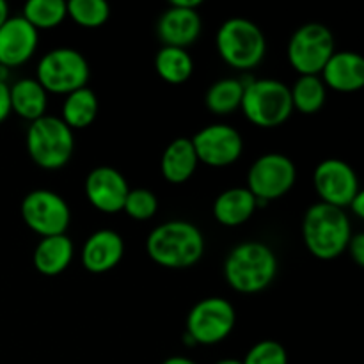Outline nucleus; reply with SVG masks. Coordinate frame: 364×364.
<instances>
[{
  "label": "nucleus",
  "instance_id": "1",
  "mask_svg": "<svg viewBox=\"0 0 364 364\" xmlns=\"http://www.w3.org/2000/svg\"><path fill=\"white\" fill-rule=\"evenodd\" d=\"M205 249V235L188 220H167L153 228L146 238L149 259L169 270L191 269L203 258Z\"/></svg>",
  "mask_w": 364,
  "mask_h": 364
},
{
  "label": "nucleus",
  "instance_id": "2",
  "mask_svg": "<svg viewBox=\"0 0 364 364\" xmlns=\"http://www.w3.org/2000/svg\"><path fill=\"white\" fill-rule=\"evenodd\" d=\"M223 272L231 290L242 295H255L274 283L279 272V262L265 242L245 240L228 252Z\"/></svg>",
  "mask_w": 364,
  "mask_h": 364
},
{
  "label": "nucleus",
  "instance_id": "3",
  "mask_svg": "<svg viewBox=\"0 0 364 364\" xmlns=\"http://www.w3.org/2000/svg\"><path fill=\"white\" fill-rule=\"evenodd\" d=\"M301 231L309 255L322 262H333L347 252L354 235L350 217L345 210L320 201L306 210Z\"/></svg>",
  "mask_w": 364,
  "mask_h": 364
},
{
  "label": "nucleus",
  "instance_id": "4",
  "mask_svg": "<svg viewBox=\"0 0 364 364\" xmlns=\"http://www.w3.org/2000/svg\"><path fill=\"white\" fill-rule=\"evenodd\" d=\"M215 48L220 59L238 71H251L267 55V38L262 28L247 18H228L215 34Z\"/></svg>",
  "mask_w": 364,
  "mask_h": 364
},
{
  "label": "nucleus",
  "instance_id": "5",
  "mask_svg": "<svg viewBox=\"0 0 364 364\" xmlns=\"http://www.w3.org/2000/svg\"><path fill=\"white\" fill-rule=\"evenodd\" d=\"M244 85L240 110L258 128H276L294 114L290 85L276 78H249Z\"/></svg>",
  "mask_w": 364,
  "mask_h": 364
},
{
  "label": "nucleus",
  "instance_id": "6",
  "mask_svg": "<svg viewBox=\"0 0 364 364\" xmlns=\"http://www.w3.org/2000/svg\"><path fill=\"white\" fill-rule=\"evenodd\" d=\"M25 148L32 162L41 169H63L73 156L75 134L60 117L46 114L28 123Z\"/></svg>",
  "mask_w": 364,
  "mask_h": 364
},
{
  "label": "nucleus",
  "instance_id": "7",
  "mask_svg": "<svg viewBox=\"0 0 364 364\" xmlns=\"http://www.w3.org/2000/svg\"><path fill=\"white\" fill-rule=\"evenodd\" d=\"M237 327V309L228 299L206 297L196 302L185 320L188 345L213 347L230 338Z\"/></svg>",
  "mask_w": 364,
  "mask_h": 364
},
{
  "label": "nucleus",
  "instance_id": "8",
  "mask_svg": "<svg viewBox=\"0 0 364 364\" xmlns=\"http://www.w3.org/2000/svg\"><path fill=\"white\" fill-rule=\"evenodd\" d=\"M91 68L84 53L68 46H59L39 59L36 68V80L46 92L70 95L77 89L87 87Z\"/></svg>",
  "mask_w": 364,
  "mask_h": 364
},
{
  "label": "nucleus",
  "instance_id": "9",
  "mask_svg": "<svg viewBox=\"0 0 364 364\" xmlns=\"http://www.w3.org/2000/svg\"><path fill=\"white\" fill-rule=\"evenodd\" d=\"M336 52V39L327 25L309 21L295 28L287 46L290 66L301 75H320Z\"/></svg>",
  "mask_w": 364,
  "mask_h": 364
},
{
  "label": "nucleus",
  "instance_id": "10",
  "mask_svg": "<svg viewBox=\"0 0 364 364\" xmlns=\"http://www.w3.org/2000/svg\"><path fill=\"white\" fill-rule=\"evenodd\" d=\"M297 183V166L283 153H265L247 171V191L258 201V208L287 196Z\"/></svg>",
  "mask_w": 364,
  "mask_h": 364
},
{
  "label": "nucleus",
  "instance_id": "11",
  "mask_svg": "<svg viewBox=\"0 0 364 364\" xmlns=\"http://www.w3.org/2000/svg\"><path fill=\"white\" fill-rule=\"evenodd\" d=\"M21 219L32 233L41 238L66 235L71 223V210L66 199L48 188H36L23 198Z\"/></svg>",
  "mask_w": 364,
  "mask_h": 364
},
{
  "label": "nucleus",
  "instance_id": "12",
  "mask_svg": "<svg viewBox=\"0 0 364 364\" xmlns=\"http://www.w3.org/2000/svg\"><path fill=\"white\" fill-rule=\"evenodd\" d=\"M199 164L208 167H228L238 162L244 153V139L228 123H212L203 127L191 139Z\"/></svg>",
  "mask_w": 364,
  "mask_h": 364
},
{
  "label": "nucleus",
  "instance_id": "13",
  "mask_svg": "<svg viewBox=\"0 0 364 364\" xmlns=\"http://www.w3.org/2000/svg\"><path fill=\"white\" fill-rule=\"evenodd\" d=\"M313 187L320 203L345 210L352 199L361 192L359 178L354 167L345 160L331 156L322 160L313 171Z\"/></svg>",
  "mask_w": 364,
  "mask_h": 364
},
{
  "label": "nucleus",
  "instance_id": "14",
  "mask_svg": "<svg viewBox=\"0 0 364 364\" xmlns=\"http://www.w3.org/2000/svg\"><path fill=\"white\" fill-rule=\"evenodd\" d=\"M130 185L121 171L110 166H98L89 171L84 181V192L89 205L102 213L123 212Z\"/></svg>",
  "mask_w": 364,
  "mask_h": 364
},
{
  "label": "nucleus",
  "instance_id": "15",
  "mask_svg": "<svg viewBox=\"0 0 364 364\" xmlns=\"http://www.w3.org/2000/svg\"><path fill=\"white\" fill-rule=\"evenodd\" d=\"M39 45V32L21 14H14L0 27V66L13 70L34 57Z\"/></svg>",
  "mask_w": 364,
  "mask_h": 364
},
{
  "label": "nucleus",
  "instance_id": "16",
  "mask_svg": "<svg viewBox=\"0 0 364 364\" xmlns=\"http://www.w3.org/2000/svg\"><path fill=\"white\" fill-rule=\"evenodd\" d=\"M124 256V240L117 231L103 228L87 237L82 245L80 259L89 274H107L116 269Z\"/></svg>",
  "mask_w": 364,
  "mask_h": 364
},
{
  "label": "nucleus",
  "instance_id": "17",
  "mask_svg": "<svg viewBox=\"0 0 364 364\" xmlns=\"http://www.w3.org/2000/svg\"><path fill=\"white\" fill-rule=\"evenodd\" d=\"M203 31V20L198 9H187L169 4L166 11L160 14L156 23V36L162 46H176L185 48L194 45Z\"/></svg>",
  "mask_w": 364,
  "mask_h": 364
},
{
  "label": "nucleus",
  "instance_id": "18",
  "mask_svg": "<svg viewBox=\"0 0 364 364\" xmlns=\"http://www.w3.org/2000/svg\"><path fill=\"white\" fill-rule=\"evenodd\" d=\"M323 85L336 92H355L364 87V59L350 50H340L331 55L320 73Z\"/></svg>",
  "mask_w": 364,
  "mask_h": 364
},
{
  "label": "nucleus",
  "instance_id": "19",
  "mask_svg": "<svg viewBox=\"0 0 364 364\" xmlns=\"http://www.w3.org/2000/svg\"><path fill=\"white\" fill-rule=\"evenodd\" d=\"M258 210V201L247 187H231L220 192L212 205L213 219L226 228H237L251 220Z\"/></svg>",
  "mask_w": 364,
  "mask_h": 364
},
{
  "label": "nucleus",
  "instance_id": "20",
  "mask_svg": "<svg viewBox=\"0 0 364 364\" xmlns=\"http://www.w3.org/2000/svg\"><path fill=\"white\" fill-rule=\"evenodd\" d=\"M75 256V245L68 235L45 237L32 252L34 269L45 277H55L66 272Z\"/></svg>",
  "mask_w": 364,
  "mask_h": 364
},
{
  "label": "nucleus",
  "instance_id": "21",
  "mask_svg": "<svg viewBox=\"0 0 364 364\" xmlns=\"http://www.w3.org/2000/svg\"><path fill=\"white\" fill-rule=\"evenodd\" d=\"M198 156L191 139L178 137L167 144L160 159V173L173 185L187 183L198 171Z\"/></svg>",
  "mask_w": 364,
  "mask_h": 364
},
{
  "label": "nucleus",
  "instance_id": "22",
  "mask_svg": "<svg viewBox=\"0 0 364 364\" xmlns=\"http://www.w3.org/2000/svg\"><path fill=\"white\" fill-rule=\"evenodd\" d=\"M11 114H16L21 119L32 121L46 116L48 109V92L43 89L36 78H20L9 84Z\"/></svg>",
  "mask_w": 364,
  "mask_h": 364
},
{
  "label": "nucleus",
  "instance_id": "23",
  "mask_svg": "<svg viewBox=\"0 0 364 364\" xmlns=\"http://www.w3.org/2000/svg\"><path fill=\"white\" fill-rule=\"evenodd\" d=\"M98 96L91 87H82L66 95L60 109V119L71 130H84L98 117Z\"/></svg>",
  "mask_w": 364,
  "mask_h": 364
},
{
  "label": "nucleus",
  "instance_id": "24",
  "mask_svg": "<svg viewBox=\"0 0 364 364\" xmlns=\"http://www.w3.org/2000/svg\"><path fill=\"white\" fill-rule=\"evenodd\" d=\"M155 71L167 84H185L194 75V59L188 50L162 46L155 55Z\"/></svg>",
  "mask_w": 364,
  "mask_h": 364
},
{
  "label": "nucleus",
  "instance_id": "25",
  "mask_svg": "<svg viewBox=\"0 0 364 364\" xmlns=\"http://www.w3.org/2000/svg\"><path fill=\"white\" fill-rule=\"evenodd\" d=\"M244 78H220L208 87L205 95V105L215 116H230L240 110L244 96Z\"/></svg>",
  "mask_w": 364,
  "mask_h": 364
},
{
  "label": "nucleus",
  "instance_id": "26",
  "mask_svg": "<svg viewBox=\"0 0 364 364\" xmlns=\"http://www.w3.org/2000/svg\"><path fill=\"white\" fill-rule=\"evenodd\" d=\"M290 96L294 110L309 116L322 110L326 105L327 87L320 75H301L290 87Z\"/></svg>",
  "mask_w": 364,
  "mask_h": 364
},
{
  "label": "nucleus",
  "instance_id": "27",
  "mask_svg": "<svg viewBox=\"0 0 364 364\" xmlns=\"http://www.w3.org/2000/svg\"><path fill=\"white\" fill-rule=\"evenodd\" d=\"M21 16L36 28V31H50L63 23L68 18L66 2L64 0H28L23 6Z\"/></svg>",
  "mask_w": 364,
  "mask_h": 364
},
{
  "label": "nucleus",
  "instance_id": "28",
  "mask_svg": "<svg viewBox=\"0 0 364 364\" xmlns=\"http://www.w3.org/2000/svg\"><path fill=\"white\" fill-rule=\"evenodd\" d=\"M68 18L84 28H98L110 18V6L105 0H70L66 2Z\"/></svg>",
  "mask_w": 364,
  "mask_h": 364
},
{
  "label": "nucleus",
  "instance_id": "29",
  "mask_svg": "<svg viewBox=\"0 0 364 364\" xmlns=\"http://www.w3.org/2000/svg\"><path fill=\"white\" fill-rule=\"evenodd\" d=\"M123 212L130 219L144 223V220L153 219L156 215V212H159V199H156L155 192H151L149 188H130L127 199H124Z\"/></svg>",
  "mask_w": 364,
  "mask_h": 364
},
{
  "label": "nucleus",
  "instance_id": "30",
  "mask_svg": "<svg viewBox=\"0 0 364 364\" xmlns=\"http://www.w3.org/2000/svg\"><path fill=\"white\" fill-rule=\"evenodd\" d=\"M242 364H288V352L279 341L262 340L249 348Z\"/></svg>",
  "mask_w": 364,
  "mask_h": 364
},
{
  "label": "nucleus",
  "instance_id": "31",
  "mask_svg": "<svg viewBox=\"0 0 364 364\" xmlns=\"http://www.w3.org/2000/svg\"><path fill=\"white\" fill-rule=\"evenodd\" d=\"M347 252L358 267H364V235L354 233L352 235L350 242H348Z\"/></svg>",
  "mask_w": 364,
  "mask_h": 364
},
{
  "label": "nucleus",
  "instance_id": "32",
  "mask_svg": "<svg viewBox=\"0 0 364 364\" xmlns=\"http://www.w3.org/2000/svg\"><path fill=\"white\" fill-rule=\"evenodd\" d=\"M11 116V102H9V84L0 82V123Z\"/></svg>",
  "mask_w": 364,
  "mask_h": 364
},
{
  "label": "nucleus",
  "instance_id": "33",
  "mask_svg": "<svg viewBox=\"0 0 364 364\" xmlns=\"http://www.w3.org/2000/svg\"><path fill=\"white\" fill-rule=\"evenodd\" d=\"M347 208L350 210V213L355 217V219H364V192L363 191L352 199L350 205H348Z\"/></svg>",
  "mask_w": 364,
  "mask_h": 364
},
{
  "label": "nucleus",
  "instance_id": "34",
  "mask_svg": "<svg viewBox=\"0 0 364 364\" xmlns=\"http://www.w3.org/2000/svg\"><path fill=\"white\" fill-rule=\"evenodd\" d=\"M171 4L178 7H187V9H198L203 2L201 0H173Z\"/></svg>",
  "mask_w": 364,
  "mask_h": 364
},
{
  "label": "nucleus",
  "instance_id": "35",
  "mask_svg": "<svg viewBox=\"0 0 364 364\" xmlns=\"http://www.w3.org/2000/svg\"><path fill=\"white\" fill-rule=\"evenodd\" d=\"M162 364H198V363L185 358V355H171V358H167Z\"/></svg>",
  "mask_w": 364,
  "mask_h": 364
},
{
  "label": "nucleus",
  "instance_id": "36",
  "mask_svg": "<svg viewBox=\"0 0 364 364\" xmlns=\"http://www.w3.org/2000/svg\"><path fill=\"white\" fill-rule=\"evenodd\" d=\"M9 6H7L4 0H0V27H2L4 23H6V20L9 18Z\"/></svg>",
  "mask_w": 364,
  "mask_h": 364
},
{
  "label": "nucleus",
  "instance_id": "37",
  "mask_svg": "<svg viewBox=\"0 0 364 364\" xmlns=\"http://www.w3.org/2000/svg\"><path fill=\"white\" fill-rule=\"evenodd\" d=\"M9 71L11 70H7V68L0 66V82L2 84H9Z\"/></svg>",
  "mask_w": 364,
  "mask_h": 364
},
{
  "label": "nucleus",
  "instance_id": "38",
  "mask_svg": "<svg viewBox=\"0 0 364 364\" xmlns=\"http://www.w3.org/2000/svg\"><path fill=\"white\" fill-rule=\"evenodd\" d=\"M213 364H242V359H235V358H226V359H219L217 363Z\"/></svg>",
  "mask_w": 364,
  "mask_h": 364
}]
</instances>
